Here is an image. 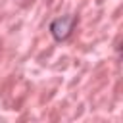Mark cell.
<instances>
[{"label": "cell", "instance_id": "1", "mask_svg": "<svg viewBox=\"0 0 123 123\" xmlns=\"http://www.w3.org/2000/svg\"><path fill=\"white\" fill-rule=\"evenodd\" d=\"M77 23V15H62L50 23V33L56 40H65Z\"/></svg>", "mask_w": 123, "mask_h": 123}]
</instances>
